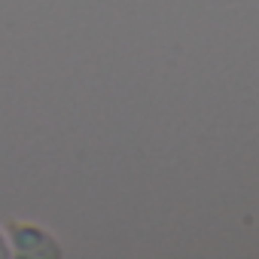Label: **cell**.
Listing matches in <instances>:
<instances>
[{"label":"cell","instance_id":"6da1fadb","mask_svg":"<svg viewBox=\"0 0 259 259\" xmlns=\"http://www.w3.org/2000/svg\"><path fill=\"white\" fill-rule=\"evenodd\" d=\"M7 241H10V253L19 256V259H61L64 250H61V241L37 226V223H28V220H10L7 226Z\"/></svg>","mask_w":259,"mask_h":259},{"label":"cell","instance_id":"7a4b0ae2","mask_svg":"<svg viewBox=\"0 0 259 259\" xmlns=\"http://www.w3.org/2000/svg\"><path fill=\"white\" fill-rule=\"evenodd\" d=\"M10 241H7V229H0V259H10Z\"/></svg>","mask_w":259,"mask_h":259}]
</instances>
